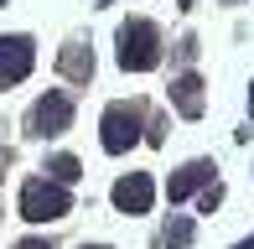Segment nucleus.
Listing matches in <instances>:
<instances>
[{
	"instance_id": "obj_13",
	"label": "nucleus",
	"mask_w": 254,
	"mask_h": 249,
	"mask_svg": "<svg viewBox=\"0 0 254 249\" xmlns=\"http://www.w3.org/2000/svg\"><path fill=\"white\" fill-rule=\"evenodd\" d=\"M16 249H52L47 239H26V244H16Z\"/></svg>"
},
{
	"instance_id": "obj_8",
	"label": "nucleus",
	"mask_w": 254,
	"mask_h": 249,
	"mask_svg": "<svg viewBox=\"0 0 254 249\" xmlns=\"http://www.w3.org/2000/svg\"><path fill=\"white\" fill-rule=\"evenodd\" d=\"M202 182H213V166H207V161H192V166H182V172L171 177L166 197H171V202H182V197H187V192H197Z\"/></svg>"
},
{
	"instance_id": "obj_17",
	"label": "nucleus",
	"mask_w": 254,
	"mask_h": 249,
	"mask_svg": "<svg viewBox=\"0 0 254 249\" xmlns=\"http://www.w3.org/2000/svg\"><path fill=\"white\" fill-rule=\"evenodd\" d=\"M249 109H254V88H249Z\"/></svg>"
},
{
	"instance_id": "obj_2",
	"label": "nucleus",
	"mask_w": 254,
	"mask_h": 249,
	"mask_svg": "<svg viewBox=\"0 0 254 249\" xmlns=\"http://www.w3.org/2000/svg\"><path fill=\"white\" fill-rule=\"evenodd\" d=\"M67 208H73V197L63 192V182H26L21 187V218H31V223L63 218Z\"/></svg>"
},
{
	"instance_id": "obj_1",
	"label": "nucleus",
	"mask_w": 254,
	"mask_h": 249,
	"mask_svg": "<svg viewBox=\"0 0 254 249\" xmlns=\"http://www.w3.org/2000/svg\"><path fill=\"white\" fill-rule=\"evenodd\" d=\"M161 62V31L151 21H125L120 26V67H130V73H145V67Z\"/></svg>"
},
{
	"instance_id": "obj_16",
	"label": "nucleus",
	"mask_w": 254,
	"mask_h": 249,
	"mask_svg": "<svg viewBox=\"0 0 254 249\" xmlns=\"http://www.w3.org/2000/svg\"><path fill=\"white\" fill-rule=\"evenodd\" d=\"M182 10H192V0H182Z\"/></svg>"
},
{
	"instance_id": "obj_9",
	"label": "nucleus",
	"mask_w": 254,
	"mask_h": 249,
	"mask_svg": "<svg viewBox=\"0 0 254 249\" xmlns=\"http://www.w3.org/2000/svg\"><path fill=\"white\" fill-rule=\"evenodd\" d=\"M57 67H63L73 83H88V78H94V52H88V47H63Z\"/></svg>"
},
{
	"instance_id": "obj_5",
	"label": "nucleus",
	"mask_w": 254,
	"mask_h": 249,
	"mask_svg": "<svg viewBox=\"0 0 254 249\" xmlns=\"http://www.w3.org/2000/svg\"><path fill=\"white\" fill-rule=\"evenodd\" d=\"M31 62H37V52H31L26 37H0V88L21 83L31 73Z\"/></svg>"
},
{
	"instance_id": "obj_15",
	"label": "nucleus",
	"mask_w": 254,
	"mask_h": 249,
	"mask_svg": "<svg viewBox=\"0 0 254 249\" xmlns=\"http://www.w3.org/2000/svg\"><path fill=\"white\" fill-rule=\"evenodd\" d=\"M239 249H254V234H249V239H244V244H239Z\"/></svg>"
},
{
	"instance_id": "obj_7",
	"label": "nucleus",
	"mask_w": 254,
	"mask_h": 249,
	"mask_svg": "<svg viewBox=\"0 0 254 249\" xmlns=\"http://www.w3.org/2000/svg\"><path fill=\"white\" fill-rule=\"evenodd\" d=\"M171 104H177L182 120H197L202 115V78L197 73H182L177 83H171Z\"/></svg>"
},
{
	"instance_id": "obj_11",
	"label": "nucleus",
	"mask_w": 254,
	"mask_h": 249,
	"mask_svg": "<svg viewBox=\"0 0 254 249\" xmlns=\"http://www.w3.org/2000/svg\"><path fill=\"white\" fill-rule=\"evenodd\" d=\"M166 244H171V249H187V244H192V223H187V218H171V223H166Z\"/></svg>"
},
{
	"instance_id": "obj_3",
	"label": "nucleus",
	"mask_w": 254,
	"mask_h": 249,
	"mask_svg": "<svg viewBox=\"0 0 254 249\" xmlns=\"http://www.w3.org/2000/svg\"><path fill=\"white\" fill-rule=\"evenodd\" d=\"M140 140V104H109L104 109V151H130V145Z\"/></svg>"
},
{
	"instance_id": "obj_14",
	"label": "nucleus",
	"mask_w": 254,
	"mask_h": 249,
	"mask_svg": "<svg viewBox=\"0 0 254 249\" xmlns=\"http://www.w3.org/2000/svg\"><path fill=\"white\" fill-rule=\"evenodd\" d=\"M5 166H10V151H0V172H5Z\"/></svg>"
},
{
	"instance_id": "obj_20",
	"label": "nucleus",
	"mask_w": 254,
	"mask_h": 249,
	"mask_svg": "<svg viewBox=\"0 0 254 249\" xmlns=\"http://www.w3.org/2000/svg\"><path fill=\"white\" fill-rule=\"evenodd\" d=\"M0 5H5V0H0Z\"/></svg>"
},
{
	"instance_id": "obj_12",
	"label": "nucleus",
	"mask_w": 254,
	"mask_h": 249,
	"mask_svg": "<svg viewBox=\"0 0 254 249\" xmlns=\"http://www.w3.org/2000/svg\"><path fill=\"white\" fill-rule=\"evenodd\" d=\"M218 202H223V187H207V192H202V213H213Z\"/></svg>"
},
{
	"instance_id": "obj_10",
	"label": "nucleus",
	"mask_w": 254,
	"mask_h": 249,
	"mask_svg": "<svg viewBox=\"0 0 254 249\" xmlns=\"http://www.w3.org/2000/svg\"><path fill=\"white\" fill-rule=\"evenodd\" d=\"M47 177H52V182H78L83 166H78V156H52V161H47Z\"/></svg>"
},
{
	"instance_id": "obj_4",
	"label": "nucleus",
	"mask_w": 254,
	"mask_h": 249,
	"mask_svg": "<svg viewBox=\"0 0 254 249\" xmlns=\"http://www.w3.org/2000/svg\"><path fill=\"white\" fill-rule=\"evenodd\" d=\"M67 124H73V99L67 94H52L37 99V109H31V135H63Z\"/></svg>"
},
{
	"instance_id": "obj_18",
	"label": "nucleus",
	"mask_w": 254,
	"mask_h": 249,
	"mask_svg": "<svg viewBox=\"0 0 254 249\" xmlns=\"http://www.w3.org/2000/svg\"><path fill=\"white\" fill-rule=\"evenodd\" d=\"M228 5H239V0H228Z\"/></svg>"
},
{
	"instance_id": "obj_19",
	"label": "nucleus",
	"mask_w": 254,
	"mask_h": 249,
	"mask_svg": "<svg viewBox=\"0 0 254 249\" xmlns=\"http://www.w3.org/2000/svg\"><path fill=\"white\" fill-rule=\"evenodd\" d=\"M94 249H104V244H94Z\"/></svg>"
},
{
	"instance_id": "obj_6",
	"label": "nucleus",
	"mask_w": 254,
	"mask_h": 249,
	"mask_svg": "<svg viewBox=\"0 0 254 249\" xmlns=\"http://www.w3.org/2000/svg\"><path fill=\"white\" fill-rule=\"evenodd\" d=\"M151 197H156V187H151V177H145V172H130V177L114 182V208H120V213H145V208H151Z\"/></svg>"
}]
</instances>
